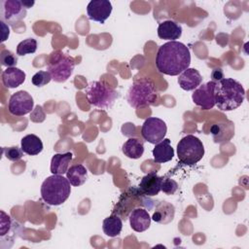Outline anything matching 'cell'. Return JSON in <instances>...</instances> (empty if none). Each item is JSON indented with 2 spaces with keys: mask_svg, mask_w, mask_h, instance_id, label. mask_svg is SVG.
Segmentation results:
<instances>
[{
  "mask_svg": "<svg viewBox=\"0 0 249 249\" xmlns=\"http://www.w3.org/2000/svg\"><path fill=\"white\" fill-rule=\"evenodd\" d=\"M210 132L215 143H225L234 135V125L231 121L215 124L211 126Z\"/></svg>",
  "mask_w": 249,
  "mask_h": 249,
  "instance_id": "obj_18",
  "label": "cell"
},
{
  "mask_svg": "<svg viewBox=\"0 0 249 249\" xmlns=\"http://www.w3.org/2000/svg\"><path fill=\"white\" fill-rule=\"evenodd\" d=\"M191 64V53L189 48L177 41H169L161 45L156 56V66L159 72L177 76L189 68Z\"/></svg>",
  "mask_w": 249,
  "mask_h": 249,
  "instance_id": "obj_1",
  "label": "cell"
},
{
  "mask_svg": "<svg viewBox=\"0 0 249 249\" xmlns=\"http://www.w3.org/2000/svg\"><path fill=\"white\" fill-rule=\"evenodd\" d=\"M211 78H212L211 81H214V82H218V81L224 79V73H223L222 69L221 68H215L211 73Z\"/></svg>",
  "mask_w": 249,
  "mask_h": 249,
  "instance_id": "obj_34",
  "label": "cell"
},
{
  "mask_svg": "<svg viewBox=\"0 0 249 249\" xmlns=\"http://www.w3.org/2000/svg\"><path fill=\"white\" fill-rule=\"evenodd\" d=\"M152 153L154 156V161L157 163L167 162L174 157V150L168 138H165L156 144Z\"/></svg>",
  "mask_w": 249,
  "mask_h": 249,
  "instance_id": "obj_21",
  "label": "cell"
},
{
  "mask_svg": "<svg viewBox=\"0 0 249 249\" xmlns=\"http://www.w3.org/2000/svg\"><path fill=\"white\" fill-rule=\"evenodd\" d=\"M166 131V124L161 119L156 117L146 119L141 127V135L143 139L155 145L164 139Z\"/></svg>",
  "mask_w": 249,
  "mask_h": 249,
  "instance_id": "obj_9",
  "label": "cell"
},
{
  "mask_svg": "<svg viewBox=\"0 0 249 249\" xmlns=\"http://www.w3.org/2000/svg\"><path fill=\"white\" fill-rule=\"evenodd\" d=\"M122 151L124 155L129 159H139L144 153V143L139 138L130 137L123 144Z\"/></svg>",
  "mask_w": 249,
  "mask_h": 249,
  "instance_id": "obj_23",
  "label": "cell"
},
{
  "mask_svg": "<svg viewBox=\"0 0 249 249\" xmlns=\"http://www.w3.org/2000/svg\"><path fill=\"white\" fill-rule=\"evenodd\" d=\"M26 8L19 0H3L0 2L1 20L14 24L26 16Z\"/></svg>",
  "mask_w": 249,
  "mask_h": 249,
  "instance_id": "obj_10",
  "label": "cell"
},
{
  "mask_svg": "<svg viewBox=\"0 0 249 249\" xmlns=\"http://www.w3.org/2000/svg\"><path fill=\"white\" fill-rule=\"evenodd\" d=\"M25 73L17 67H9L2 73V83L8 89H15L23 84L25 81Z\"/></svg>",
  "mask_w": 249,
  "mask_h": 249,
  "instance_id": "obj_20",
  "label": "cell"
},
{
  "mask_svg": "<svg viewBox=\"0 0 249 249\" xmlns=\"http://www.w3.org/2000/svg\"><path fill=\"white\" fill-rule=\"evenodd\" d=\"M51 80H53V79H52L50 72L44 71V70H41V71L35 73L31 79L32 84L36 87L46 86L47 84H49L51 82Z\"/></svg>",
  "mask_w": 249,
  "mask_h": 249,
  "instance_id": "obj_29",
  "label": "cell"
},
{
  "mask_svg": "<svg viewBox=\"0 0 249 249\" xmlns=\"http://www.w3.org/2000/svg\"><path fill=\"white\" fill-rule=\"evenodd\" d=\"M21 150L29 156L38 155L43 151V143L41 139L35 134H27L21 138Z\"/></svg>",
  "mask_w": 249,
  "mask_h": 249,
  "instance_id": "obj_24",
  "label": "cell"
},
{
  "mask_svg": "<svg viewBox=\"0 0 249 249\" xmlns=\"http://www.w3.org/2000/svg\"><path fill=\"white\" fill-rule=\"evenodd\" d=\"M112 9V4L108 0H91L87 6L88 18L103 24L110 17Z\"/></svg>",
  "mask_w": 249,
  "mask_h": 249,
  "instance_id": "obj_13",
  "label": "cell"
},
{
  "mask_svg": "<svg viewBox=\"0 0 249 249\" xmlns=\"http://www.w3.org/2000/svg\"><path fill=\"white\" fill-rule=\"evenodd\" d=\"M2 151H3L4 156L12 161H17L23 157V151L21 150V148L19 149L17 146L16 147H3Z\"/></svg>",
  "mask_w": 249,
  "mask_h": 249,
  "instance_id": "obj_30",
  "label": "cell"
},
{
  "mask_svg": "<svg viewBox=\"0 0 249 249\" xmlns=\"http://www.w3.org/2000/svg\"><path fill=\"white\" fill-rule=\"evenodd\" d=\"M66 178L72 186H82L88 179V169L83 164L72 165L66 172Z\"/></svg>",
  "mask_w": 249,
  "mask_h": 249,
  "instance_id": "obj_25",
  "label": "cell"
},
{
  "mask_svg": "<svg viewBox=\"0 0 249 249\" xmlns=\"http://www.w3.org/2000/svg\"><path fill=\"white\" fill-rule=\"evenodd\" d=\"M37 50V41L34 38H27L18 43L17 46V54L25 55L34 53Z\"/></svg>",
  "mask_w": 249,
  "mask_h": 249,
  "instance_id": "obj_27",
  "label": "cell"
},
{
  "mask_svg": "<svg viewBox=\"0 0 249 249\" xmlns=\"http://www.w3.org/2000/svg\"><path fill=\"white\" fill-rule=\"evenodd\" d=\"M0 24H1V29H2V39H1V42H5L8 38H9V35H10V27L9 25L3 21V20H0Z\"/></svg>",
  "mask_w": 249,
  "mask_h": 249,
  "instance_id": "obj_33",
  "label": "cell"
},
{
  "mask_svg": "<svg viewBox=\"0 0 249 249\" xmlns=\"http://www.w3.org/2000/svg\"><path fill=\"white\" fill-rule=\"evenodd\" d=\"M22 3H23V5L25 6L26 9H29L34 5V1H23L22 0Z\"/></svg>",
  "mask_w": 249,
  "mask_h": 249,
  "instance_id": "obj_35",
  "label": "cell"
},
{
  "mask_svg": "<svg viewBox=\"0 0 249 249\" xmlns=\"http://www.w3.org/2000/svg\"><path fill=\"white\" fill-rule=\"evenodd\" d=\"M178 190V184L171 178L163 177L161 183V191L165 195H174Z\"/></svg>",
  "mask_w": 249,
  "mask_h": 249,
  "instance_id": "obj_31",
  "label": "cell"
},
{
  "mask_svg": "<svg viewBox=\"0 0 249 249\" xmlns=\"http://www.w3.org/2000/svg\"><path fill=\"white\" fill-rule=\"evenodd\" d=\"M245 98L242 85L231 78H224L215 85V99L221 111H232L238 108Z\"/></svg>",
  "mask_w": 249,
  "mask_h": 249,
  "instance_id": "obj_2",
  "label": "cell"
},
{
  "mask_svg": "<svg viewBox=\"0 0 249 249\" xmlns=\"http://www.w3.org/2000/svg\"><path fill=\"white\" fill-rule=\"evenodd\" d=\"M202 82V77L198 70L195 68H187L178 77V84L184 90L196 89Z\"/></svg>",
  "mask_w": 249,
  "mask_h": 249,
  "instance_id": "obj_17",
  "label": "cell"
},
{
  "mask_svg": "<svg viewBox=\"0 0 249 249\" xmlns=\"http://www.w3.org/2000/svg\"><path fill=\"white\" fill-rule=\"evenodd\" d=\"M0 61L3 66L9 67H16L18 63V56L9 50H2L0 54Z\"/></svg>",
  "mask_w": 249,
  "mask_h": 249,
  "instance_id": "obj_28",
  "label": "cell"
},
{
  "mask_svg": "<svg viewBox=\"0 0 249 249\" xmlns=\"http://www.w3.org/2000/svg\"><path fill=\"white\" fill-rule=\"evenodd\" d=\"M12 227V221L11 217L7 215L4 211H1V237H3Z\"/></svg>",
  "mask_w": 249,
  "mask_h": 249,
  "instance_id": "obj_32",
  "label": "cell"
},
{
  "mask_svg": "<svg viewBox=\"0 0 249 249\" xmlns=\"http://www.w3.org/2000/svg\"><path fill=\"white\" fill-rule=\"evenodd\" d=\"M72 160L73 154L71 152L63 154H54L51 160V172L53 174L58 175L66 174Z\"/></svg>",
  "mask_w": 249,
  "mask_h": 249,
  "instance_id": "obj_22",
  "label": "cell"
},
{
  "mask_svg": "<svg viewBox=\"0 0 249 249\" xmlns=\"http://www.w3.org/2000/svg\"><path fill=\"white\" fill-rule=\"evenodd\" d=\"M177 156L181 163L194 165L204 156V146L196 136L186 135L177 144Z\"/></svg>",
  "mask_w": 249,
  "mask_h": 249,
  "instance_id": "obj_7",
  "label": "cell"
},
{
  "mask_svg": "<svg viewBox=\"0 0 249 249\" xmlns=\"http://www.w3.org/2000/svg\"><path fill=\"white\" fill-rule=\"evenodd\" d=\"M163 177L159 176L156 172L145 175L138 186L140 191L147 196H155L161 191V183Z\"/></svg>",
  "mask_w": 249,
  "mask_h": 249,
  "instance_id": "obj_14",
  "label": "cell"
},
{
  "mask_svg": "<svg viewBox=\"0 0 249 249\" xmlns=\"http://www.w3.org/2000/svg\"><path fill=\"white\" fill-rule=\"evenodd\" d=\"M175 215V207L167 201H160L156 204L152 220L156 223L166 225L173 221Z\"/></svg>",
  "mask_w": 249,
  "mask_h": 249,
  "instance_id": "obj_16",
  "label": "cell"
},
{
  "mask_svg": "<svg viewBox=\"0 0 249 249\" xmlns=\"http://www.w3.org/2000/svg\"><path fill=\"white\" fill-rule=\"evenodd\" d=\"M154 202L155 201L152 200L150 196H145L138 187H130L121 195L112 214H116L121 219L125 220L135 208L143 207L151 209Z\"/></svg>",
  "mask_w": 249,
  "mask_h": 249,
  "instance_id": "obj_4",
  "label": "cell"
},
{
  "mask_svg": "<svg viewBox=\"0 0 249 249\" xmlns=\"http://www.w3.org/2000/svg\"><path fill=\"white\" fill-rule=\"evenodd\" d=\"M71 193V184L63 175L53 174L44 180L41 196L49 205H60L66 201Z\"/></svg>",
  "mask_w": 249,
  "mask_h": 249,
  "instance_id": "obj_3",
  "label": "cell"
},
{
  "mask_svg": "<svg viewBox=\"0 0 249 249\" xmlns=\"http://www.w3.org/2000/svg\"><path fill=\"white\" fill-rule=\"evenodd\" d=\"M215 85L214 81L199 85L192 94L193 102L202 110L212 109L216 105Z\"/></svg>",
  "mask_w": 249,
  "mask_h": 249,
  "instance_id": "obj_11",
  "label": "cell"
},
{
  "mask_svg": "<svg viewBox=\"0 0 249 249\" xmlns=\"http://www.w3.org/2000/svg\"><path fill=\"white\" fill-rule=\"evenodd\" d=\"M74 67V58L65 53H62L61 52H55L52 53L48 63V71L50 72L52 79L57 83H63L67 81L72 75Z\"/></svg>",
  "mask_w": 249,
  "mask_h": 249,
  "instance_id": "obj_8",
  "label": "cell"
},
{
  "mask_svg": "<svg viewBox=\"0 0 249 249\" xmlns=\"http://www.w3.org/2000/svg\"><path fill=\"white\" fill-rule=\"evenodd\" d=\"M182 35V26L171 19H167L160 23L158 27V36L162 40L176 41Z\"/></svg>",
  "mask_w": 249,
  "mask_h": 249,
  "instance_id": "obj_19",
  "label": "cell"
},
{
  "mask_svg": "<svg viewBox=\"0 0 249 249\" xmlns=\"http://www.w3.org/2000/svg\"><path fill=\"white\" fill-rule=\"evenodd\" d=\"M122 229H123V221L116 214H112L111 216L103 220L102 230L104 233L109 237L118 236L121 233Z\"/></svg>",
  "mask_w": 249,
  "mask_h": 249,
  "instance_id": "obj_26",
  "label": "cell"
},
{
  "mask_svg": "<svg viewBox=\"0 0 249 249\" xmlns=\"http://www.w3.org/2000/svg\"><path fill=\"white\" fill-rule=\"evenodd\" d=\"M159 93L155 83L149 78H141L134 81L128 89L126 100L135 109L150 106L156 103Z\"/></svg>",
  "mask_w": 249,
  "mask_h": 249,
  "instance_id": "obj_5",
  "label": "cell"
},
{
  "mask_svg": "<svg viewBox=\"0 0 249 249\" xmlns=\"http://www.w3.org/2000/svg\"><path fill=\"white\" fill-rule=\"evenodd\" d=\"M129 224L131 229L134 231L142 232L147 231L151 226V220L152 218L149 215V212L143 208L138 207L135 208L128 216Z\"/></svg>",
  "mask_w": 249,
  "mask_h": 249,
  "instance_id": "obj_15",
  "label": "cell"
},
{
  "mask_svg": "<svg viewBox=\"0 0 249 249\" xmlns=\"http://www.w3.org/2000/svg\"><path fill=\"white\" fill-rule=\"evenodd\" d=\"M89 103L100 109H109L119 97L117 90L103 81H92L86 89Z\"/></svg>",
  "mask_w": 249,
  "mask_h": 249,
  "instance_id": "obj_6",
  "label": "cell"
},
{
  "mask_svg": "<svg viewBox=\"0 0 249 249\" xmlns=\"http://www.w3.org/2000/svg\"><path fill=\"white\" fill-rule=\"evenodd\" d=\"M34 101L32 96L25 90H18L10 97L8 109L14 116H24L33 111Z\"/></svg>",
  "mask_w": 249,
  "mask_h": 249,
  "instance_id": "obj_12",
  "label": "cell"
}]
</instances>
